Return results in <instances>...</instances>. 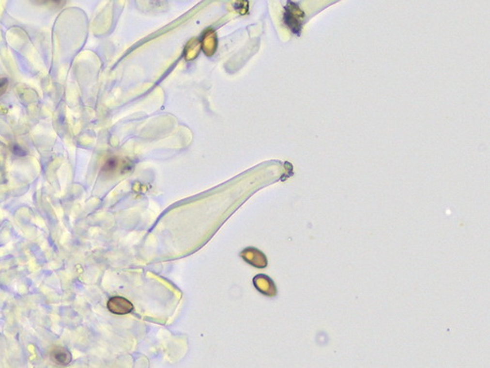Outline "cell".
<instances>
[{
	"label": "cell",
	"instance_id": "cell-6",
	"mask_svg": "<svg viewBox=\"0 0 490 368\" xmlns=\"http://www.w3.org/2000/svg\"><path fill=\"white\" fill-rule=\"evenodd\" d=\"M9 80L7 78H0V96H3L8 88Z\"/></svg>",
	"mask_w": 490,
	"mask_h": 368
},
{
	"label": "cell",
	"instance_id": "cell-4",
	"mask_svg": "<svg viewBox=\"0 0 490 368\" xmlns=\"http://www.w3.org/2000/svg\"><path fill=\"white\" fill-rule=\"evenodd\" d=\"M255 288L263 295L268 297H275L276 295V288L274 281L264 274L256 275L253 278Z\"/></svg>",
	"mask_w": 490,
	"mask_h": 368
},
{
	"label": "cell",
	"instance_id": "cell-5",
	"mask_svg": "<svg viewBox=\"0 0 490 368\" xmlns=\"http://www.w3.org/2000/svg\"><path fill=\"white\" fill-rule=\"evenodd\" d=\"M50 359L58 366H66L71 362L72 354L64 347H55L50 352Z\"/></svg>",
	"mask_w": 490,
	"mask_h": 368
},
{
	"label": "cell",
	"instance_id": "cell-3",
	"mask_svg": "<svg viewBox=\"0 0 490 368\" xmlns=\"http://www.w3.org/2000/svg\"><path fill=\"white\" fill-rule=\"evenodd\" d=\"M107 307L116 315H126L134 310V304L122 297H112L107 303Z\"/></svg>",
	"mask_w": 490,
	"mask_h": 368
},
{
	"label": "cell",
	"instance_id": "cell-1",
	"mask_svg": "<svg viewBox=\"0 0 490 368\" xmlns=\"http://www.w3.org/2000/svg\"><path fill=\"white\" fill-rule=\"evenodd\" d=\"M305 13L296 5L294 2H289V5L285 6L284 13V24L289 26V28L296 34H300L303 19Z\"/></svg>",
	"mask_w": 490,
	"mask_h": 368
},
{
	"label": "cell",
	"instance_id": "cell-7",
	"mask_svg": "<svg viewBox=\"0 0 490 368\" xmlns=\"http://www.w3.org/2000/svg\"><path fill=\"white\" fill-rule=\"evenodd\" d=\"M12 150H13L14 154H16L18 156H24L25 154H27V152H25L23 148H21L19 145H16V144L13 146Z\"/></svg>",
	"mask_w": 490,
	"mask_h": 368
},
{
	"label": "cell",
	"instance_id": "cell-2",
	"mask_svg": "<svg viewBox=\"0 0 490 368\" xmlns=\"http://www.w3.org/2000/svg\"><path fill=\"white\" fill-rule=\"evenodd\" d=\"M241 257L243 260L249 263L250 265L256 268H265L268 265V260L266 256L259 250L255 248H246L241 252Z\"/></svg>",
	"mask_w": 490,
	"mask_h": 368
}]
</instances>
